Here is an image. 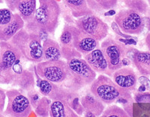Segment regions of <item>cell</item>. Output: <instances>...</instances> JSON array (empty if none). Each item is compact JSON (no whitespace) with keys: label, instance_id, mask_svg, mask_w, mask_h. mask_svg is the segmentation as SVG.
I'll return each instance as SVG.
<instances>
[{"label":"cell","instance_id":"obj_1","mask_svg":"<svg viewBox=\"0 0 150 117\" xmlns=\"http://www.w3.org/2000/svg\"><path fill=\"white\" fill-rule=\"evenodd\" d=\"M39 6L33 18L25 22L24 29L39 36L41 40L48 34H54L59 26L61 8L56 0H38Z\"/></svg>","mask_w":150,"mask_h":117},{"label":"cell","instance_id":"obj_2","mask_svg":"<svg viewBox=\"0 0 150 117\" xmlns=\"http://www.w3.org/2000/svg\"><path fill=\"white\" fill-rule=\"evenodd\" d=\"M68 75L62 85L74 92L90 85L96 78V72L83 58H73L66 61Z\"/></svg>","mask_w":150,"mask_h":117},{"label":"cell","instance_id":"obj_3","mask_svg":"<svg viewBox=\"0 0 150 117\" xmlns=\"http://www.w3.org/2000/svg\"><path fill=\"white\" fill-rule=\"evenodd\" d=\"M21 52L23 58L33 63L43 61L42 40L38 34L22 29L9 40Z\"/></svg>","mask_w":150,"mask_h":117},{"label":"cell","instance_id":"obj_4","mask_svg":"<svg viewBox=\"0 0 150 117\" xmlns=\"http://www.w3.org/2000/svg\"><path fill=\"white\" fill-rule=\"evenodd\" d=\"M90 92L106 104L114 103L120 98L132 100L131 92L118 86L109 76L101 74L90 84Z\"/></svg>","mask_w":150,"mask_h":117},{"label":"cell","instance_id":"obj_5","mask_svg":"<svg viewBox=\"0 0 150 117\" xmlns=\"http://www.w3.org/2000/svg\"><path fill=\"white\" fill-rule=\"evenodd\" d=\"M23 58L21 52L9 41H0V84H11L15 72L13 66Z\"/></svg>","mask_w":150,"mask_h":117},{"label":"cell","instance_id":"obj_6","mask_svg":"<svg viewBox=\"0 0 150 117\" xmlns=\"http://www.w3.org/2000/svg\"><path fill=\"white\" fill-rule=\"evenodd\" d=\"M101 49L110 72L113 74L115 71L122 67V61L126 57V45L112 37H107L102 40Z\"/></svg>","mask_w":150,"mask_h":117},{"label":"cell","instance_id":"obj_7","mask_svg":"<svg viewBox=\"0 0 150 117\" xmlns=\"http://www.w3.org/2000/svg\"><path fill=\"white\" fill-rule=\"evenodd\" d=\"M35 70L42 79L61 84L66 81L68 75L66 61L62 59L53 61H41L37 63Z\"/></svg>","mask_w":150,"mask_h":117},{"label":"cell","instance_id":"obj_8","mask_svg":"<svg viewBox=\"0 0 150 117\" xmlns=\"http://www.w3.org/2000/svg\"><path fill=\"white\" fill-rule=\"evenodd\" d=\"M8 98L7 107L3 112L8 117H28L33 111L27 96L24 95L21 91L11 89L6 91Z\"/></svg>","mask_w":150,"mask_h":117},{"label":"cell","instance_id":"obj_9","mask_svg":"<svg viewBox=\"0 0 150 117\" xmlns=\"http://www.w3.org/2000/svg\"><path fill=\"white\" fill-rule=\"evenodd\" d=\"M115 22L123 33L140 34L145 29L143 17L131 9H122L115 16Z\"/></svg>","mask_w":150,"mask_h":117},{"label":"cell","instance_id":"obj_10","mask_svg":"<svg viewBox=\"0 0 150 117\" xmlns=\"http://www.w3.org/2000/svg\"><path fill=\"white\" fill-rule=\"evenodd\" d=\"M75 26L83 32L99 42L104 40L109 33V26L108 24L101 18L94 15V14L77 18L75 22Z\"/></svg>","mask_w":150,"mask_h":117},{"label":"cell","instance_id":"obj_11","mask_svg":"<svg viewBox=\"0 0 150 117\" xmlns=\"http://www.w3.org/2000/svg\"><path fill=\"white\" fill-rule=\"evenodd\" d=\"M36 75L38 77L37 86L39 88L40 93L42 94L44 96L49 98L50 100L61 101L69 104L73 98L79 96L77 92L73 91L60 84L53 83L47 80L42 79L38 75L37 72Z\"/></svg>","mask_w":150,"mask_h":117},{"label":"cell","instance_id":"obj_12","mask_svg":"<svg viewBox=\"0 0 150 117\" xmlns=\"http://www.w3.org/2000/svg\"><path fill=\"white\" fill-rule=\"evenodd\" d=\"M71 29L74 46L83 55L87 54L99 47V41L83 32L76 26L71 25Z\"/></svg>","mask_w":150,"mask_h":117},{"label":"cell","instance_id":"obj_13","mask_svg":"<svg viewBox=\"0 0 150 117\" xmlns=\"http://www.w3.org/2000/svg\"><path fill=\"white\" fill-rule=\"evenodd\" d=\"M59 45L61 47L62 57L65 61L73 58H82L83 54L75 49L72 40L71 25L65 24L59 37Z\"/></svg>","mask_w":150,"mask_h":117},{"label":"cell","instance_id":"obj_14","mask_svg":"<svg viewBox=\"0 0 150 117\" xmlns=\"http://www.w3.org/2000/svg\"><path fill=\"white\" fill-rule=\"evenodd\" d=\"M8 8L12 12L17 11L24 22L33 19L37 9V0H5Z\"/></svg>","mask_w":150,"mask_h":117},{"label":"cell","instance_id":"obj_15","mask_svg":"<svg viewBox=\"0 0 150 117\" xmlns=\"http://www.w3.org/2000/svg\"><path fill=\"white\" fill-rule=\"evenodd\" d=\"M15 72L12 86L20 87L22 91L27 93L35 87V80L34 74L30 70L23 69L20 63H17L13 67Z\"/></svg>","mask_w":150,"mask_h":117},{"label":"cell","instance_id":"obj_16","mask_svg":"<svg viewBox=\"0 0 150 117\" xmlns=\"http://www.w3.org/2000/svg\"><path fill=\"white\" fill-rule=\"evenodd\" d=\"M113 81L122 88L132 91L137 87V76L134 70L131 67L125 66L115 71L112 74Z\"/></svg>","mask_w":150,"mask_h":117},{"label":"cell","instance_id":"obj_17","mask_svg":"<svg viewBox=\"0 0 150 117\" xmlns=\"http://www.w3.org/2000/svg\"><path fill=\"white\" fill-rule=\"evenodd\" d=\"M83 59L96 73H100L108 76H112V73L108 69V62L101 51V48H97L93 51L85 54Z\"/></svg>","mask_w":150,"mask_h":117},{"label":"cell","instance_id":"obj_18","mask_svg":"<svg viewBox=\"0 0 150 117\" xmlns=\"http://www.w3.org/2000/svg\"><path fill=\"white\" fill-rule=\"evenodd\" d=\"M25 22L19 14H14L8 23L0 26V41H9L19 31L23 29Z\"/></svg>","mask_w":150,"mask_h":117},{"label":"cell","instance_id":"obj_19","mask_svg":"<svg viewBox=\"0 0 150 117\" xmlns=\"http://www.w3.org/2000/svg\"><path fill=\"white\" fill-rule=\"evenodd\" d=\"M42 51L45 61H58L62 58L59 43L51 38H47L43 41Z\"/></svg>","mask_w":150,"mask_h":117},{"label":"cell","instance_id":"obj_20","mask_svg":"<svg viewBox=\"0 0 150 117\" xmlns=\"http://www.w3.org/2000/svg\"><path fill=\"white\" fill-rule=\"evenodd\" d=\"M80 103L84 108V111H89L92 113L96 116H100L104 112L105 106L101 101L96 98L91 93V92L80 98Z\"/></svg>","mask_w":150,"mask_h":117},{"label":"cell","instance_id":"obj_21","mask_svg":"<svg viewBox=\"0 0 150 117\" xmlns=\"http://www.w3.org/2000/svg\"><path fill=\"white\" fill-rule=\"evenodd\" d=\"M132 62L142 75L150 76V52L137 49Z\"/></svg>","mask_w":150,"mask_h":117},{"label":"cell","instance_id":"obj_22","mask_svg":"<svg viewBox=\"0 0 150 117\" xmlns=\"http://www.w3.org/2000/svg\"><path fill=\"white\" fill-rule=\"evenodd\" d=\"M62 2L69 8L72 16L75 18L94 14L87 5L86 0H62Z\"/></svg>","mask_w":150,"mask_h":117},{"label":"cell","instance_id":"obj_23","mask_svg":"<svg viewBox=\"0 0 150 117\" xmlns=\"http://www.w3.org/2000/svg\"><path fill=\"white\" fill-rule=\"evenodd\" d=\"M50 117H80L72 110L68 102L53 101L50 109Z\"/></svg>","mask_w":150,"mask_h":117},{"label":"cell","instance_id":"obj_24","mask_svg":"<svg viewBox=\"0 0 150 117\" xmlns=\"http://www.w3.org/2000/svg\"><path fill=\"white\" fill-rule=\"evenodd\" d=\"M87 5L94 12L112 10L116 7L118 0H86Z\"/></svg>","mask_w":150,"mask_h":117},{"label":"cell","instance_id":"obj_25","mask_svg":"<svg viewBox=\"0 0 150 117\" xmlns=\"http://www.w3.org/2000/svg\"><path fill=\"white\" fill-rule=\"evenodd\" d=\"M128 9L137 11L140 14H146L149 11V5L145 0H122Z\"/></svg>","mask_w":150,"mask_h":117},{"label":"cell","instance_id":"obj_26","mask_svg":"<svg viewBox=\"0 0 150 117\" xmlns=\"http://www.w3.org/2000/svg\"><path fill=\"white\" fill-rule=\"evenodd\" d=\"M51 103V100L49 98L46 96L41 97L34 108L36 115L39 117H49Z\"/></svg>","mask_w":150,"mask_h":117},{"label":"cell","instance_id":"obj_27","mask_svg":"<svg viewBox=\"0 0 150 117\" xmlns=\"http://www.w3.org/2000/svg\"><path fill=\"white\" fill-rule=\"evenodd\" d=\"M101 115L104 117H130L124 109L115 104L108 106L107 108L104 109Z\"/></svg>","mask_w":150,"mask_h":117},{"label":"cell","instance_id":"obj_28","mask_svg":"<svg viewBox=\"0 0 150 117\" xmlns=\"http://www.w3.org/2000/svg\"><path fill=\"white\" fill-rule=\"evenodd\" d=\"M14 13L8 8L0 9V26L8 23L13 18Z\"/></svg>","mask_w":150,"mask_h":117},{"label":"cell","instance_id":"obj_29","mask_svg":"<svg viewBox=\"0 0 150 117\" xmlns=\"http://www.w3.org/2000/svg\"><path fill=\"white\" fill-rule=\"evenodd\" d=\"M70 107H71L72 110L74 111L77 115L81 116L84 113V108L82 106L81 103H80V98H79V96L75 97L74 98H73L69 104H68Z\"/></svg>","mask_w":150,"mask_h":117},{"label":"cell","instance_id":"obj_30","mask_svg":"<svg viewBox=\"0 0 150 117\" xmlns=\"http://www.w3.org/2000/svg\"><path fill=\"white\" fill-rule=\"evenodd\" d=\"M26 94H27V98L29 100L31 105H32L33 108H35L36 107V105H37L38 102H39L40 98H41L39 93L35 88L33 90L28 91L26 93Z\"/></svg>","mask_w":150,"mask_h":117},{"label":"cell","instance_id":"obj_31","mask_svg":"<svg viewBox=\"0 0 150 117\" xmlns=\"http://www.w3.org/2000/svg\"><path fill=\"white\" fill-rule=\"evenodd\" d=\"M134 100L137 103L141 104H150V93L139 92L134 95Z\"/></svg>","mask_w":150,"mask_h":117},{"label":"cell","instance_id":"obj_32","mask_svg":"<svg viewBox=\"0 0 150 117\" xmlns=\"http://www.w3.org/2000/svg\"><path fill=\"white\" fill-rule=\"evenodd\" d=\"M111 27H112V29L113 30V31H114L116 34H118V35H120L121 37H123V38H131V36L122 32L121 29H120V27L118 26V25L116 24V22H115V21L111 23Z\"/></svg>","mask_w":150,"mask_h":117},{"label":"cell","instance_id":"obj_33","mask_svg":"<svg viewBox=\"0 0 150 117\" xmlns=\"http://www.w3.org/2000/svg\"><path fill=\"white\" fill-rule=\"evenodd\" d=\"M5 99H6V92L3 89L0 88V113L4 112Z\"/></svg>","mask_w":150,"mask_h":117},{"label":"cell","instance_id":"obj_34","mask_svg":"<svg viewBox=\"0 0 150 117\" xmlns=\"http://www.w3.org/2000/svg\"><path fill=\"white\" fill-rule=\"evenodd\" d=\"M139 82L140 83V84L143 85L144 87H146V89L150 91V80L147 78L146 76H140V78H138Z\"/></svg>","mask_w":150,"mask_h":117},{"label":"cell","instance_id":"obj_35","mask_svg":"<svg viewBox=\"0 0 150 117\" xmlns=\"http://www.w3.org/2000/svg\"><path fill=\"white\" fill-rule=\"evenodd\" d=\"M146 14V16L143 17L144 22H145V27L146 26L147 29L150 32V11H148Z\"/></svg>","mask_w":150,"mask_h":117},{"label":"cell","instance_id":"obj_36","mask_svg":"<svg viewBox=\"0 0 150 117\" xmlns=\"http://www.w3.org/2000/svg\"><path fill=\"white\" fill-rule=\"evenodd\" d=\"M145 42H146V45L147 46V49H148L149 52H150V32H149L148 34H147L146 37Z\"/></svg>","mask_w":150,"mask_h":117},{"label":"cell","instance_id":"obj_37","mask_svg":"<svg viewBox=\"0 0 150 117\" xmlns=\"http://www.w3.org/2000/svg\"><path fill=\"white\" fill-rule=\"evenodd\" d=\"M84 117H98L96 116L95 114H93L92 113L89 112V111H84Z\"/></svg>","mask_w":150,"mask_h":117},{"label":"cell","instance_id":"obj_38","mask_svg":"<svg viewBox=\"0 0 150 117\" xmlns=\"http://www.w3.org/2000/svg\"><path fill=\"white\" fill-rule=\"evenodd\" d=\"M146 90V87H144L143 85H141V86H140V87L138 88V92H144Z\"/></svg>","mask_w":150,"mask_h":117},{"label":"cell","instance_id":"obj_39","mask_svg":"<svg viewBox=\"0 0 150 117\" xmlns=\"http://www.w3.org/2000/svg\"><path fill=\"white\" fill-rule=\"evenodd\" d=\"M0 117H6V116L4 115L3 113H0Z\"/></svg>","mask_w":150,"mask_h":117},{"label":"cell","instance_id":"obj_40","mask_svg":"<svg viewBox=\"0 0 150 117\" xmlns=\"http://www.w3.org/2000/svg\"><path fill=\"white\" fill-rule=\"evenodd\" d=\"M148 5H149V6L150 7V0H148Z\"/></svg>","mask_w":150,"mask_h":117},{"label":"cell","instance_id":"obj_41","mask_svg":"<svg viewBox=\"0 0 150 117\" xmlns=\"http://www.w3.org/2000/svg\"><path fill=\"white\" fill-rule=\"evenodd\" d=\"M3 2V0H0V3H2Z\"/></svg>","mask_w":150,"mask_h":117}]
</instances>
